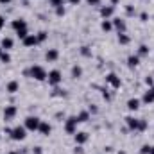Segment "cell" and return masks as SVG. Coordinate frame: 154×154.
<instances>
[{"label":"cell","mask_w":154,"mask_h":154,"mask_svg":"<svg viewBox=\"0 0 154 154\" xmlns=\"http://www.w3.org/2000/svg\"><path fill=\"white\" fill-rule=\"evenodd\" d=\"M48 84H52V86H57L61 81H63V74L59 72V70H52V72H48Z\"/></svg>","instance_id":"5"},{"label":"cell","mask_w":154,"mask_h":154,"mask_svg":"<svg viewBox=\"0 0 154 154\" xmlns=\"http://www.w3.org/2000/svg\"><path fill=\"white\" fill-rule=\"evenodd\" d=\"M7 154H18V152H14V151H13V152H7Z\"/></svg>","instance_id":"41"},{"label":"cell","mask_w":154,"mask_h":154,"mask_svg":"<svg viewBox=\"0 0 154 154\" xmlns=\"http://www.w3.org/2000/svg\"><path fill=\"white\" fill-rule=\"evenodd\" d=\"M22 41H23L25 47H34V45H38V38H36V34H27V38L22 39Z\"/></svg>","instance_id":"11"},{"label":"cell","mask_w":154,"mask_h":154,"mask_svg":"<svg viewBox=\"0 0 154 154\" xmlns=\"http://www.w3.org/2000/svg\"><path fill=\"white\" fill-rule=\"evenodd\" d=\"M88 142V133H75V143H84Z\"/></svg>","instance_id":"17"},{"label":"cell","mask_w":154,"mask_h":154,"mask_svg":"<svg viewBox=\"0 0 154 154\" xmlns=\"http://www.w3.org/2000/svg\"><path fill=\"white\" fill-rule=\"evenodd\" d=\"M25 136H27L25 125H16L14 129H11V138H13V140L20 142V140H25Z\"/></svg>","instance_id":"2"},{"label":"cell","mask_w":154,"mask_h":154,"mask_svg":"<svg viewBox=\"0 0 154 154\" xmlns=\"http://www.w3.org/2000/svg\"><path fill=\"white\" fill-rule=\"evenodd\" d=\"M36 38H38V43H39V41H45V39H47V32H43V31H41V32L36 34Z\"/></svg>","instance_id":"27"},{"label":"cell","mask_w":154,"mask_h":154,"mask_svg":"<svg viewBox=\"0 0 154 154\" xmlns=\"http://www.w3.org/2000/svg\"><path fill=\"white\" fill-rule=\"evenodd\" d=\"M100 27H102V31H106V32L113 29V25H111V22H109V20H104V22L100 23Z\"/></svg>","instance_id":"23"},{"label":"cell","mask_w":154,"mask_h":154,"mask_svg":"<svg viewBox=\"0 0 154 154\" xmlns=\"http://www.w3.org/2000/svg\"><path fill=\"white\" fill-rule=\"evenodd\" d=\"M79 2H81V0H70V4H74V5H75V4H79Z\"/></svg>","instance_id":"37"},{"label":"cell","mask_w":154,"mask_h":154,"mask_svg":"<svg viewBox=\"0 0 154 154\" xmlns=\"http://www.w3.org/2000/svg\"><path fill=\"white\" fill-rule=\"evenodd\" d=\"M113 11H115V9H113V5H109V7H102V9H100V14H102V18H104V20H108V18L113 14Z\"/></svg>","instance_id":"14"},{"label":"cell","mask_w":154,"mask_h":154,"mask_svg":"<svg viewBox=\"0 0 154 154\" xmlns=\"http://www.w3.org/2000/svg\"><path fill=\"white\" fill-rule=\"evenodd\" d=\"M149 154H154V147H151V152H149Z\"/></svg>","instance_id":"39"},{"label":"cell","mask_w":154,"mask_h":154,"mask_svg":"<svg viewBox=\"0 0 154 154\" xmlns=\"http://www.w3.org/2000/svg\"><path fill=\"white\" fill-rule=\"evenodd\" d=\"M27 74L32 77V79H36V81H45V79H47V72H45V68L39 66V65H32V66L29 68Z\"/></svg>","instance_id":"1"},{"label":"cell","mask_w":154,"mask_h":154,"mask_svg":"<svg viewBox=\"0 0 154 154\" xmlns=\"http://www.w3.org/2000/svg\"><path fill=\"white\" fill-rule=\"evenodd\" d=\"M86 2H88L90 5H99V4H100V0H86Z\"/></svg>","instance_id":"35"},{"label":"cell","mask_w":154,"mask_h":154,"mask_svg":"<svg viewBox=\"0 0 154 154\" xmlns=\"http://www.w3.org/2000/svg\"><path fill=\"white\" fill-rule=\"evenodd\" d=\"M38 131L43 134V136H48V134L52 133V125H50L48 122H41V124H39V127H38Z\"/></svg>","instance_id":"9"},{"label":"cell","mask_w":154,"mask_h":154,"mask_svg":"<svg viewBox=\"0 0 154 154\" xmlns=\"http://www.w3.org/2000/svg\"><path fill=\"white\" fill-rule=\"evenodd\" d=\"M20 90V84H18V81H11L9 84H7V91L9 93H16Z\"/></svg>","instance_id":"16"},{"label":"cell","mask_w":154,"mask_h":154,"mask_svg":"<svg viewBox=\"0 0 154 154\" xmlns=\"http://www.w3.org/2000/svg\"><path fill=\"white\" fill-rule=\"evenodd\" d=\"M77 116H70L66 122H65V131L68 133V134H75L77 133Z\"/></svg>","instance_id":"4"},{"label":"cell","mask_w":154,"mask_h":154,"mask_svg":"<svg viewBox=\"0 0 154 154\" xmlns=\"http://www.w3.org/2000/svg\"><path fill=\"white\" fill-rule=\"evenodd\" d=\"M56 13H57V16H63V14H65V7H63V5L56 7Z\"/></svg>","instance_id":"29"},{"label":"cell","mask_w":154,"mask_h":154,"mask_svg":"<svg viewBox=\"0 0 154 154\" xmlns=\"http://www.w3.org/2000/svg\"><path fill=\"white\" fill-rule=\"evenodd\" d=\"M16 106H5V109H4V120L5 122H9V120H13L14 116H16Z\"/></svg>","instance_id":"6"},{"label":"cell","mask_w":154,"mask_h":154,"mask_svg":"<svg viewBox=\"0 0 154 154\" xmlns=\"http://www.w3.org/2000/svg\"><path fill=\"white\" fill-rule=\"evenodd\" d=\"M39 124H41V120L38 116H27L25 118V129L27 131H38Z\"/></svg>","instance_id":"3"},{"label":"cell","mask_w":154,"mask_h":154,"mask_svg":"<svg viewBox=\"0 0 154 154\" xmlns=\"http://www.w3.org/2000/svg\"><path fill=\"white\" fill-rule=\"evenodd\" d=\"M88 118H90V113L88 111H81L77 115V122H88Z\"/></svg>","instance_id":"22"},{"label":"cell","mask_w":154,"mask_h":154,"mask_svg":"<svg viewBox=\"0 0 154 154\" xmlns=\"http://www.w3.org/2000/svg\"><path fill=\"white\" fill-rule=\"evenodd\" d=\"M118 43H122V45H127L129 43V38L122 32V34H118Z\"/></svg>","instance_id":"26"},{"label":"cell","mask_w":154,"mask_h":154,"mask_svg":"<svg viewBox=\"0 0 154 154\" xmlns=\"http://www.w3.org/2000/svg\"><path fill=\"white\" fill-rule=\"evenodd\" d=\"M125 122H127V125H129V129H133V131H138V129H140V120H138V118H133V116H127V118H125Z\"/></svg>","instance_id":"10"},{"label":"cell","mask_w":154,"mask_h":154,"mask_svg":"<svg viewBox=\"0 0 154 154\" xmlns=\"http://www.w3.org/2000/svg\"><path fill=\"white\" fill-rule=\"evenodd\" d=\"M143 102H145V104L154 102V88L152 90H149V91H145V95H143Z\"/></svg>","instance_id":"18"},{"label":"cell","mask_w":154,"mask_h":154,"mask_svg":"<svg viewBox=\"0 0 154 154\" xmlns=\"http://www.w3.org/2000/svg\"><path fill=\"white\" fill-rule=\"evenodd\" d=\"M145 127H147V122H145V120H140V129H138V131H143Z\"/></svg>","instance_id":"34"},{"label":"cell","mask_w":154,"mask_h":154,"mask_svg":"<svg viewBox=\"0 0 154 154\" xmlns=\"http://www.w3.org/2000/svg\"><path fill=\"white\" fill-rule=\"evenodd\" d=\"M151 152V145H143L142 147V154H149Z\"/></svg>","instance_id":"32"},{"label":"cell","mask_w":154,"mask_h":154,"mask_svg":"<svg viewBox=\"0 0 154 154\" xmlns=\"http://www.w3.org/2000/svg\"><path fill=\"white\" fill-rule=\"evenodd\" d=\"M4 25H5V20H4V16H2V14H0V29H2V27H4Z\"/></svg>","instance_id":"36"},{"label":"cell","mask_w":154,"mask_h":154,"mask_svg":"<svg viewBox=\"0 0 154 154\" xmlns=\"http://www.w3.org/2000/svg\"><path fill=\"white\" fill-rule=\"evenodd\" d=\"M11 0H0V4H9Z\"/></svg>","instance_id":"38"},{"label":"cell","mask_w":154,"mask_h":154,"mask_svg":"<svg viewBox=\"0 0 154 154\" xmlns=\"http://www.w3.org/2000/svg\"><path fill=\"white\" fill-rule=\"evenodd\" d=\"M145 84H147V86H154L152 77H145Z\"/></svg>","instance_id":"33"},{"label":"cell","mask_w":154,"mask_h":154,"mask_svg":"<svg viewBox=\"0 0 154 154\" xmlns=\"http://www.w3.org/2000/svg\"><path fill=\"white\" fill-rule=\"evenodd\" d=\"M113 25L118 29V32H120V34L125 31V22H124V20H120V18H115V20H113Z\"/></svg>","instance_id":"13"},{"label":"cell","mask_w":154,"mask_h":154,"mask_svg":"<svg viewBox=\"0 0 154 154\" xmlns=\"http://www.w3.org/2000/svg\"><path fill=\"white\" fill-rule=\"evenodd\" d=\"M127 63H129V66H131V68H133V66H138L140 57H138V56H129V57H127Z\"/></svg>","instance_id":"20"},{"label":"cell","mask_w":154,"mask_h":154,"mask_svg":"<svg viewBox=\"0 0 154 154\" xmlns=\"http://www.w3.org/2000/svg\"><path fill=\"white\" fill-rule=\"evenodd\" d=\"M106 82H108V84H111L115 90H116V88H120V84H122L120 77L116 75V74H108V75H106Z\"/></svg>","instance_id":"7"},{"label":"cell","mask_w":154,"mask_h":154,"mask_svg":"<svg viewBox=\"0 0 154 154\" xmlns=\"http://www.w3.org/2000/svg\"><path fill=\"white\" fill-rule=\"evenodd\" d=\"M0 61H2V63H5V65H7V63H9V61H11V56H9V54H7V52H2V54H0Z\"/></svg>","instance_id":"24"},{"label":"cell","mask_w":154,"mask_h":154,"mask_svg":"<svg viewBox=\"0 0 154 154\" xmlns=\"http://www.w3.org/2000/svg\"><path fill=\"white\" fill-rule=\"evenodd\" d=\"M81 75H82V68H81L79 65H75V66L72 68V77H74V79H79Z\"/></svg>","instance_id":"21"},{"label":"cell","mask_w":154,"mask_h":154,"mask_svg":"<svg viewBox=\"0 0 154 154\" xmlns=\"http://www.w3.org/2000/svg\"><path fill=\"white\" fill-rule=\"evenodd\" d=\"M0 47H2L4 50L13 48V39H11V38H4V39H2V43H0Z\"/></svg>","instance_id":"19"},{"label":"cell","mask_w":154,"mask_h":154,"mask_svg":"<svg viewBox=\"0 0 154 154\" xmlns=\"http://www.w3.org/2000/svg\"><path fill=\"white\" fill-rule=\"evenodd\" d=\"M50 4L54 7H59V5H63V0H50Z\"/></svg>","instance_id":"31"},{"label":"cell","mask_w":154,"mask_h":154,"mask_svg":"<svg viewBox=\"0 0 154 154\" xmlns=\"http://www.w3.org/2000/svg\"><path fill=\"white\" fill-rule=\"evenodd\" d=\"M147 52H149V48H147L145 45H142V47H140V50H138V54H140V56H145Z\"/></svg>","instance_id":"28"},{"label":"cell","mask_w":154,"mask_h":154,"mask_svg":"<svg viewBox=\"0 0 154 154\" xmlns=\"http://www.w3.org/2000/svg\"><path fill=\"white\" fill-rule=\"evenodd\" d=\"M27 34H29V32H27V29H20V31H16V36H18L20 39H25V38H27Z\"/></svg>","instance_id":"25"},{"label":"cell","mask_w":154,"mask_h":154,"mask_svg":"<svg viewBox=\"0 0 154 154\" xmlns=\"http://www.w3.org/2000/svg\"><path fill=\"white\" fill-rule=\"evenodd\" d=\"M57 57H59V52H57L56 48H48V50H47V54H45V59H47L48 63H54Z\"/></svg>","instance_id":"8"},{"label":"cell","mask_w":154,"mask_h":154,"mask_svg":"<svg viewBox=\"0 0 154 154\" xmlns=\"http://www.w3.org/2000/svg\"><path fill=\"white\" fill-rule=\"evenodd\" d=\"M13 29H14V31L27 29V23H25V20H22V18H18V20H13Z\"/></svg>","instance_id":"12"},{"label":"cell","mask_w":154,"mask_h":154,"mask_svg":"<svg viewBox=\"0 0 154 154\" xmlns=\"http://www.w3.org/2000/svg\"><path fill=\"white\" fill-rule=\"evenodd\" d=\"M52 95H54V97H61V95H65V91H63V90H59V88H56Z\"/></svg>","instance_id":"30"},{"label":"cell","mask_w":154,"mask_h":154,"mask_svg":"<svg viewBox=\"0 0 154 154\" xmlns=\"http://www.w3.org/2000/svg\"><path fill=\"white\" fill-rule=\"evenodd\" d=\"M2 52H4V48H2V47H0V54H2Z\"/></svg>","instance_id":"40"},{"label":"cell","mask_w":154,"mask_h":154,"mask_svg":"<svg viewBox=\"0 0 154 154\" xmlns=\"http://www.w3.org/2000/svg\"><path fill=\"white\" fill-rule=\"evenodd\" d=\"M127 108H129L131 111H136V109L140 108V100H138V99H129V100H127Z\"/></svg>","instance_id":"15"}]
</instances>
